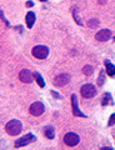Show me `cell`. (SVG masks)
Masks as SVG:
<instances>
[{
	"label": "cell",
	"mask_w": 115,
	"mask_h": 150,
	"mask_svg": "<svg viewBox=\"0 0 115 150\" xmlns=\"http://www.w3.org/2000/svg\"><path fill=\"white\" fill-rule=\"evenodd\" d=\"M44 134H45V137H47L48 139H54V137H55L54 128L53 126H47L45 130H44Z\"/></svg>",
	"instance_id": "cell-14"
},
{
	"label": "cell",
	"mask_w": 115,
	"mask_h": 150,
	"mask_svg": "<svg viewBox=\"0 0 115 150\" xmlns=\"http://www.w3.org/2000/svg\"><path fill=\"white\" fill-rule=\"evenodd\" d=\"M69 81H70V76H69L68 74H60V75H58V76H55L54 85L58 88H61V86H65Z\"/></svg>",
	"instance_id": "cell-7"
},
{
	"label": "cell",
	"mask_w": 115,
	"mask_h": 150,
	"mask_svg": "<svg viewBox=\"0 0 115 150\" xmlns=\"http://www.w3.org/2000/svg\"><path fill=\"white\" fill-rule=\"evenodd\" d=\"M110 104H113V98L111 95H110L109 93L107 94H104V96H103V99H102V105H110Z\"/></svg>",
	"instance_id": "cell-12"
},
{
	"label": "cell",
	"mask_w": 115,
	"mask_h": 150,
	"mask_svg": "<svg viewBox=\"0 0 115 150\" xmlns=\"http://www.w3.org/2000/svg\"><path fill=\"white\" fill-rule=\"evenodd\" d=\"M33 5H34L33 1H28V3H26V6H28V8H30V6H33Z\"/></svg>",
	"instance_id": "cell-21"
},
{
	"label": "cell",
	"mask_w": 115,
	"mask_h": 150,
	"mask_svg": "<svg viewBox=\"0 0 115 150\" xmlns=\"http://www.w3.org/2000/svg\"><path fill=\"white\" fill-rule=\"evenodd\" d=\"M79 135L75 134V133H68L65 137H64V143L69 146H75V145L79 144Z\"/></svg>",
	"instance_id": "cell-5"
},
{
	"label": "cell",
	"mask_w": 115,
	"mask_h": 150,
	"mask_svg": "<svg viewBox=\"0 0 115 150\" xmlns=\"http://www.w3.org/2000/svg\"><path fill=\"white\" fill-rule=\"evenodd\" d=\"M49 54V49L44 45H36L33 49V55L36 59H45Z\"/></svg>",
	"instance_id": "cell-3"
},
{
	"label": "cell",
	"mask_w": 115,
	"mask_h": 150,
	"mask_svg": "<svg viewBox=\"0 0 115 150\" xmlns=\"http://www.w3.org/2000/svg\"><path fill=\"white\" fill-rule=\"evenodd\" d=\"M73 14H74V18H75V20H76L78 24H79V25H83V23L80 21V19L78 18V10H76V9H74V10H73Z\"/></svg>",
	"instance_id": "cell-19"
},
{
	"label": "cell",
	"mask_w": 115,
	"mask_h": 150,
	"mask_svg": "<svg viewBox=\"0 0 115 150\" xmlns=\"http://www.w3.org/2000/svg\"><path fill=\"white\" fill-rule=\"evenodd\" d=\"M35 137L31 134H26L24 137H21L20 139H18L15 142V148H21V146H25V145L30 144L31 142H35Z\"/></svg>",
	"instance_id": "cell-6"
},
{
	"label": "cell",
	"mask_w": 115,
	"mask_h": 150,
	"mask_svg": "<svg viewBox=\"0 0 115 150\" xmlns=\"http://www.w3.org/2000/svg\"><path fill=\"white\" fill-rule=\"evenodd\" d=\"M34 23H35V14L33 11H29L26 14V25L28 28H33L34 26Z\"/></svg>",
	"instance_id": "cell-11"
},
{
	"label": "cell",
	"mask_w": 115,
	"mask_h": 150,
	"mask_svg": "<svg viewBox=\"0 0 115 150\" xmlns=\"http://www.w3.org/2000/svg\"><path fill=\"white\" fill-rule=\"evenodd\" d=\"M80 93H81V95L84 98L90 99V98H93V96L96 95V89H95L94 85H91V84H85V85L81 86Z\"/></svg>",
	"instance_id": "cell-2"
},
{
	"label": "cell",
	"mask_w": 115,
	"mask_h": 150,
	"mask_svg": "<svg viewBox=\"0 0 115 150\" xmlns=\"http://www.w3.org/2000/svg\"><path fill=\"white\" fill-rule=\"evenodd\" d=\"M33 78H34V74L30 71L29 69H24L21 70L20 74H19V79L23 81V83H31L33 81Z\"/></svg>",
	"instance_id": "cell-8"
},
{
	"label": "cell",
	"mask_w": 115,
	"mask_h": 150,
	"mask_svg": "<svg viewBox=\"0 0 115 150\" xmlns=\"http://www.w3.org/2000/svg\"><path fill=\"white\" fill-rule=\"evenodd\" d=\"M71 108H73V114L75 116H81V118H85V115L83 114V112L79 110V108H78V98L75 94H73L71 95Z\"/></svg>",
	"instance_id": "cell-10"
},
{
	"label": "cell",
	"mask_w": 115,
	"mask_h": 150,
	"mask_svg": "<svg viewBox=\"0 0 115 150\" xmlns=\"http://www.w3.org/2000/svg\"><path fill=\"white\" fill-rule=\"evenodd\" d=\"M93 71H94V69H93V67H91V65H85L84 68H83V73H84L85 75H91L93 74Z\"/></svg>",
	"instance_id": "cell-15"
},
{
	"label": "cell",
	"mask_w": 115,
	"mask_h": 150,
	"mask_svg": "<svg viewBox=\"0 0 115 150\" xmlns=\"http://www.w3.org/2000/svg\"><path fill=\"white\" fill-rule=\"evenodd\" d=\"M110 38H111V31H110L109 29H103L96 33L95 35V39L98 41H108Z\"/></svg>",
	"instance_id": "cell-9"
},
{
	"label": "cell",
	"mask_w": 115,
	"mask_h": 150,
	"mask_svg": "<svg viewBox=\"0 0 115 150\" xmlns=\"http://www.w3.org/2000/svg\"><path fill=\"white\" fill-rule=\"evenodd\" d=\"M34 76H35V79H36V83L39 84V86L44 88V86H45V83H44V80H43V78H41L38 73H35V74H34Z\"/></svg>",
	"instance_id": "cell-16"
},
{
	"label": "cell",
	"mask_w": 115,
	"mask_h": 150,
	"mask_svg": "<svg viewBox=\"0 0 115 150\" xmlns=\"http://www.w3.org/2000/svg\"><path fill=\"white\" fill-rule=\"evenodd\" d=\"M40 1H48V0H40Z\"/></svg>",
	"instance_id": "cell-22"
},
{
	"label": "cell",
	"mask_w": 115,
	"mask_h": 150,
	"mask_svg": "<svg viewBox=\"0 0 115 150\" xmlns=\"http://www.w3.org/2000/svg\"><path fill=\"white\" fill-rule=\"evenodd\" d=\"M5 130H6V133L9 135H18L20 133V131L23 130V125L20 123V120H16V119H14V120H10L9 123L6 124L5 126Z\"/></svg>",
	"instance_id": "cell-1"
},
{
	"label": "cell",
	"mask_w": 115,
	"mask_h": 150,
	"mask_svg": "<svg viewBox=\"0 0 115 150\" xmlns=\"http://www.w3.org/2000/svg\"><path fill=\"white\" fill-rule=\"evenodd\" d=\"M105 67H107V74L109 76H113L115 75V67L110 63V62H105Z\"/></svg>",
	"instance_id": "cell-13"
},
{
	"label": "cell",
	"mask_w": 115,
	"mask_h": 150,
	"mask_svg": "<svg viewBox=\"0 0 115 150\" xmlns=\"http://www.w3.org/2000/svg\"><path fill=\"white\" fill-rule=\"evenodd\" d=\"M44 110H45L44 104H43V103H40V101H35V103H33V104L30 105V108H29L30 114H31V115H34V116H40V115L44 112Z\"/></svg>",
	"instance_id": "cell-4"
},
{
	"label": "cell",
	"mask_w": 115,
	"mask_h": 150,
	"mask_svg": "<svg viewBox=\"0 0 115 150\" xmlns=\"http://www.w3.org/2000/svg\"><path fill=\"white\" fill-rule=\"evenodd\" d=\"M108 124H109L110 126L115 124V114H113L111 116H110V119H109V123H108Z\"/></svg>",
	"instance_id": "cell-20"
},
{
	"label": "cell",
	"mask_w": 115,
	"mask_h": 150,
	"mask_svg": "<svg viewBox=\"0 0 115 150\" xmlns=\"http://www.w3.org/2000/svg\"><path fill=\"white\" fill-rule=\"evenodd\" d=\"M99 25V20L98 19H91V20L89 21V26L90 28H96Z\"/></svg>",
	"instance_id": "cell-17"
},
{
	"label": "cell",
	"mask_w": 115,
	"mask_h": 150,
	"mask_svg": "<svg viewBox=\"0 0 115 150\" xmlns=\"http://www.w3.org/2000/svg\"><path fill=\"white\" fill-rule=\"evenodd\" d=\"M104 83H105V76H104V73H100V76H99L98 84H99V85H103Z\"/></svg>",
	"instance_id": "cell-18"
}]
</instances>
